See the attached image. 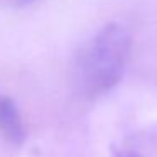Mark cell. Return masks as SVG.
<instances>
[{"instance_id": "cell-1", "label": "cell", "mask_w": 157, "mask_h": 157, "mask_svg": "<svg viewBox=\"0 0 157 157\" xmlns=\"http://www.w3.org/2000/svg\"><path fill=\"white\" fill-rule=\"evenodd\" d=\"M132 51L125 27L108 24L81 48L75 61V83L90 100L110 93L120 83Z\"/></svg>"}, {"instance_id": "cell-2", "label": "cell", "mask_w": 157, "mask_h": 157, "mask_svg": "<svg viewBox=\"0 0 157 157\" xmlns=\"http://www.w3.org/2000/svg\"><path fill=\"white\" fill-rule=\"evenodd\" d=\"M0 135L14 145L24 144L27 137L21 112L9 96H0Z\"/></svg>"}, {"instance_id": "cell-3", "label": "cell", "mask_w": 157, "mask_h": 157, "mask_svg": "<svg viewBox=\"0 0 157 157\" xmlns=\"http://www.w3.org/2000/svg\"><path fill=\"white\" fill-rule=\"evenodd\" d=\"M14 7H25V5H31L34 4V2H37V0H9Z\"/></svg>"}, {"instance_id": "cell-4", "label": "cell", "mask_w": 157, "mask_h": 157, "mask_svg": "<svg viewBox=\"0 0 157 157\" xmlns=\"http://www.w3.org/2000/svg\"><path fill=\"white\" fill-rule=\"evenodd\" d=\"M115 157H142L139 152H132V150H127V152H118L115 154Z\"/></svg>"}]
</instances>
